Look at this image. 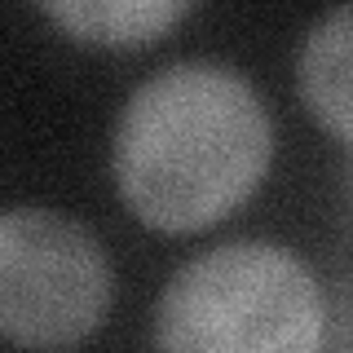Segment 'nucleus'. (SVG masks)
I'll return each mask as SVG.
<instances>
[{
  "instance_id": "f03ea898",
  "label": "nucleus",
  "mask_w": 353,
  "mask_h": 353,
  "mask_svg": "<svg viewBox=\"0 0 353 353\" xmlns=\"http://www.w3.org/2000/svg\"><path fill=\"white\" fill-rule=\"evenodd\" d=\"M172 353H309L327 345V296L283 243L234 239L190 256L154 305Z\"/></svg>"
},
{
  "instance_id": "f257e3e1",
  "label": "nucleus",
  "mask_w": 353,
  "mask_h": 353,
  "mask_svg": "<svg viewBox=\"0 0 353 353\" xmlns=\"http://www.w3.org/2000/svg\"><path fill=\"white\" fill-rule=\"evenodd\" d=\"M274 163L261 93L225 62H172L132 88L110 137L124 208L159 234H199L239 212Z\"/></svg>"
},
{
  "instance_id": "7ed1b4c3",
  "label": "nucleus",
  "mask_w": 353,
  "mask_h": 353,
  "mask_svg": "<svg viewBox=\"0 0 353 353\" xmlns=\"http://www.w3.org/2000/svg\"><path fill=\"white\" fill-rule=\"evenodd\" d=\"M115 270L80 221L53 208L0 212V340L75 349L106 323Z\"/></svg>"
},
{
  "instance_id": "39448f33",
  "label": "nucleus",
  "mask_w": 353,
  "mask_h": 353,
  "mask_svg": "<svg viewBox=\"0 0 353 353\" xmlns=\"http://www.w3.org/2000/svg\"><path fill=\"white\" fill-rule=\"evenodd\" d=\"M44 18L84 49H146L194 9V0H36Z\"/></svg>"
},
{
  "instance_id": "423d86ee",
  "label": "nucleus",
  "mask_w": 353,
  "mask_h": 353,
  "mask_svg": "<svg viewBox=\"0 0 353 353\" xmlns=\"http://www.w3.org/2000/svg\"><path fill=\"white\" fill-rule=\"evenodd\" d=\"M345 216H349V230H353V159L345 168Z\"/></svg>"
},
{
  "instance_id": "20e7f679",
  "label": "nucleus",
  "mask_w": 353,
  "mask_h": 353,
  "mask_svg": "<svg viewBox=\"0 0 353 353\" xmlns=\"http://www.w3.org/2000/svg\"><path fill=\"white\" fill-rule=\"evenodd\" d=\"M296 88L314 124L353 146V5L314 22L296 58Z\"/></svg>"
}]
</instances>
